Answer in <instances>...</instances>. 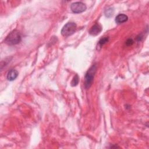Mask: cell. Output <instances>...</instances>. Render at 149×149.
Masks as SVG:
<instances>
[{"instance_id": "obj_1", "label": "cell", "mask_w": 149, "mask_h": 149, "mask_svg": "<svg viewBox=\"0 0 149 149\" xmlns=\"http://www.w3.org/2000/svg\"><path fill=\"white\" fill-rule=\"evenodd\" d=\"M22 40V36L20 32L15 30L11 31L5 38L4 42L9 45H13L19 44Z\"/></svg>"}, {"instance_id": "obj_2", "label": "cell", "mask_w": 149, "mask_h": 149, "mask_svg": "<svg viewBox=\"0 0 149 149\" xmlns=\"http://www.w3.org/2000/svg\"><path fill=\"white\" fill-rule=\"evenodd\" d=\"M97 71V65L96 63L93 64L92 67L87 71L85 78V88L86 89H89L92 85Z\"/></svg>"}, {"instance_id": "obj_3", "label": "cell", "mask_w": 149, "mask_h": 149, "mask_svg": "<svg viewBox=\"0 0 149 149\" xmlns=\"http://www.w3.org/2000/svg\"><path fill=\"white\" fill-rule=\"evenodd\" d=\"M77 29L76 24L74 22H68L66 24L61 30V34L64 37H68L72 35Z\"/></svg>"}, {"instance_id": "obj_4", "label": "cell", "mask_w": 149, "mask_h": 149, "mask_svg": "<svg viewBox=\"0 0 149 149\" xmlns=\"http://www.w3.org/2000/svg\"><path fill=\"white\" fill-rule=\"evenodd\" d=\"M86 5L82 2H76L71 4V9L75 13H80L86 10Z\"/></svg>"}, {"instance_id": "obj_5", "label": "cell", "mask_w": 149, "mask_h": 149, "mask_svg": "<svg viewBox=\"0 0 149 149\" xmlns=\"http://www.w3.org/2000/svg\"><path fill=\"white\" fill-rule=\"evenodd\" d=\"M102 31V26L98 23H95L90 29L89 33L92 36H96L100 34Z\"/></svg>"}, {"instance_id": "obj_6", "label": "cell", "mask_w": 149, "mask_h": 149, "mask_svg": "<svg viewBox=\"0 0 149 149\" xmlns=\"http://www.w3.org/2000/svg\"><path fill=\"white\" fill-rule=\"evenodd\" d=\"M18 72L15 69H11L7 75V79L9 81H13L17 78Z\"/></svg>"}, {"instance_id": "obj_7", "label": "cell", "mask_w": 149, "mask_h": 149, "mask_svg": "<svg viewBox=\"0 0 149 149\" xmlns=\"http://www.w3.org/2000/svg\"><path fill=\"white\" fill-rule=\"evenodd\" d=\"M128 19V16L125 14H119L115 18V22L118 24H121L126 22Z\"/></svg>"}, {"instance_id": "obj_8", "label": "cell", "mask_w": 149, "mask_h": 149, "mask_svg": "<svg viewBox=\"0 0 149 149\" xmlns=\"http://www.w3.org/2000/svg\"><path fill=\"white\" fill-rule=\"evenodd\" d=\"M108 40H109V38L108 37H104L99 40V41L97 44V49H100L104 44H106L107 43H108Z\"/></svg>"}, {"instance_id": "obj_9", "label": "cell", "mask_w": 149, "mask_h": 149, "mask_svg": "<svg viewBox=\"0 0 149 149\" xmlns=\"http://www.w3.org/2000/svg\"><path fill=\"white\" fill-rule=\"evenodd\" d=\"M79 81V78L78 75H76L74 76V78H73L72 82H71L72 86H76V85H78Z\"/></svg>"}, {"instance_id": "obj_10", "label": "cell", "mask_w": 149, "mask_h": 149, "mask_svg": "<svg viewBox=\"0 0 149 149\" xmlns=\"http://www.w3.org/2000/svg\"><path fill=\"white\" fill-rule=\"evenodd\" d=\"M113 9L112 8H108V9H107L105 11V14L106 16H107V17H110L112 15H113Z\"/></svg>"}, {"instance_id": "obj_11", "label": "cell", "mask_w": 149, "mask_h": 149, "mask_svg": "<svg viewBox=\"0 0 149 149\" xmlns=\"http://www.w3.org/2000/svg\"><path fill=\"white\" fill-rule=\"evenodd\" d=\"M134 43V41L132 39H129L126 41V45L128 46L132 45Z\"/></svg>"}]
</instances>
